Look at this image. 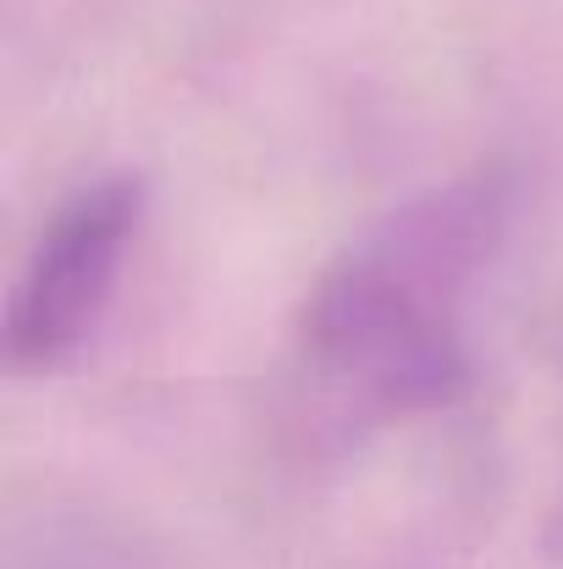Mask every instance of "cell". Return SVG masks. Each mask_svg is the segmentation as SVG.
Returning a JSON list of instances; mask_svg holds the SVG:
<instances>
[{"mask_svg": "<svg viewBox=\"0 0 563 569\" xmlns=\"http://www.w3.org/2000/svg\"><path fill=\"white\" fill-rule=\"evenodd\" d=\"M514 210V167H470L392 204L315 277L293 327V381L310 420L398 426L470 387V299Z\"/></svg>", "mask_w": 563, "mask_h": 569, "instance_id": "6da1fadb", "label": "cell"}, {"mask_svg": "<svg viewBox=\"0 0 563 569\" xmlns=\"http://www.w3.org/2000/svg\"><path fill=\"white\" fill-rule=\"evenodd\" d=\"M139 227H144V183L133 172L94 178L50 210L6 305L11 377H56L89 349L117 299Z\"/></svg>", "mask_w": 563, "mask_h": 569, "instance_id": "7a4b0ae2", "label": "cell"}]
</instances>
